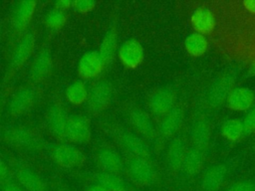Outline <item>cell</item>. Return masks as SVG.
I'll use <instances>...</instances> for the list:
<instances>
[{
    "instance_id": "52a82bcc",
    "label": "cell",
    "mask_w": 255,
    "mask_h": 191,
    "mask_svg": "<svg viewBox=\"0 0 255 191\" xmlns=\"http://www.w3.org/2000/svg\"><path fill=\"white\" fill-rule=\"evenodd\" d=\"M112 97V90L109 84L99 83L93 87L88 95L90 108L95 112H101L110 103Z\"/></svg>"
},
{
    "instance_id": "9a60e30c",
    "label": "cell",
    "mask_w": 255,
    "mask_h": 191,
    "mask_svg": "<svg viewBox=\"0 0 255 191\" xmlns=\"http://www.w3.org/2000/svg\"><path fill=\"white\" fill-rule=\"evenodd\" d=\"M35 44V39L32 34H26L18 43L12 57V67L18 69L23 66L29 59Z\"/></svg>"
},
{
    "instance_id": "cb8c5ba5",
    "label": "cell",
    "mask_w": 255,
    "mask_h": 191,
    "mask_svg": "<svg viewBox=\"0 0 255 191\" xmlns=\"http://www.w3.org/2000/svg\"><path fill=\"white\" fill-rule=\"evenodd\" d=\"M184 47L190 56L200 57L207 51L208 42L205 36L198 33H193L186 37L184 41Z\"/></svg>"
},
{
    "instance_id": "83f0119b",
    "label": "cell",
    "mask_w": 255,
    "mask_h": 191,
    "mask_svg": "<svg viewBox=\"0 0 255 191\" xmlns=\"http://www.w3.org/2000/svg\"><path fill=\"white\" fill-rule=\"evenodd\" d=\"M244 131L243 122L237 118H231L226 120L221 127V132L224 137L231 141H237Z\"/></svg>"
},
{
    "instance_id": "d4e9b609",
    "label": "cell",
    "mask_w": 255,
    "mask_h": 191,
    "mask_svg": "<svg viewBox=\"0 0 255 191\" xmlns=\"http://www.w3.org/2000/svg\"><path fill=\"white\" fill-rule=\"evenodd\" d=\"M96 179L98 184L109 191H127L128 189L127 183L120 177V175L102 172L97 175Z\"/></svg>"
},
{
    "instance_id": "7a4b0ae2",
    "label": "cell",
    "mask_w": 255,
    "mask_h": 191,
    "mask_svg": "<svg viewBox=\"0 0 255 191\" xmlns=\"http://www.w3.org/2000/svg\"><path fill=\"white\" fill-rule=\"evenodd\" d=\"M91 130L86 118L80 115L68 116L66 138L75 143H85L90 139Z\"/></svg>"
},
{
    "instance_id": "2e32d148",
    "label": "cell",
    "mask_w": 255,
    "mask_h": 191,
    "mask_svg": "<svg viewBox=\"0 0 255 191\" xmlns=\"http://www.w3.org/2000/svg\"><path fill=\"white\" fill-rule=\"evenodd\" d=\"M183 113L179 107H172L167 113L164 114L163 119L158 125L159 132L163 136L173 135L181 125Z\"/></svg>"
},
{
    "instance_id": "ac0fdd59",
    "label": "cell",
    "mask_w": 255,
    "mask_h": 191,
    "mask_svg": "<svg viewBox=\"0 0 255 191\" xmlns=\"http://www.w3.org/2000/svg\"><path fill=\"white\" fill-rule=\"evenodd\" d=\"M186 150L187 149L182 138L177 137L172 140L167 151L168 166L171 170L177 171L181 168Z\"/></svg>"
},
{
    "instance_id": "30bf717a",
    "label": "cell",
    "mask_w": 255,
    "mask_h": 191,
    "mask_svg": "<svg viewBox=\"0 0 255 191\" xmlns=\"http://www.w3.org/2000/svg\"><path fill=\"white\" fill-rule=\"evenodd\" d=\"M233 81L231 78L225 76L217 79L210 87L208 92V99L213 105H219L224 102L231 91Z\"/></svg>"
},
{
    "instance_id": "d6986e66",
    "label": "cell",
    "mask_w": 255,
    "mask_h": 191,
    "mask_svg": "<svg viewBox=\"0 0 255 191\" xmlns=\"http://www.w3.org/2000/svg\"><path fill=\"white\" fill-rule=\"evenodd\" d=\"M100 165L105 172L120 175L124 171V164L120 156L112 150L105 149L99 153L98 156Z\"/></svg>"
},
{
    "instance_id": "e575fe53",
    "label": "cell",
    "mask_w": 255,
    "mask_h": 191,
    "mask_svg": "<svg viewBox=\"0 0 255 191\" xmlns=\"http://www.w3.org/2000/svg\"><path fill=\"white\" fill-rule=\"evenodd\" d=\"M3 191H25V190L15 183H7L4 185Z\"/></svg>"
},
{
    "instance_id": "e0dca14e",
    "label": "cell",
    "mask_w": 255,
    "mask_h": 191,
    "mask_svg": "<svg viewBox=\"0 0 255 191\" xmlns=\"http://www.w3.org/2000/svg\"><path fill=\"white\" fill-rule=\"evenodd\" d=\"M203 163L204 159L201 149L193 146L186 150L181 168L187 175L193 176L201 170Z\"/></svg>"
},
{
    "instance_id": "4316f807",
    "label": "cell",
    "mask_w": 255,
    "mask_h": 191,
    "mask_svg": "<svg viewBox=\"0 0 255 191\" xmlns=\"http://www.w3.org/2000/svg\"><path fill=\"white\" fill-rule=\"evenodd\" d=\"M116 48H117V35L114 31H111L105 36L100 47L99 54L104 64H110L112 62L115 56Z\"/></svg>"
},
{
    "instance_id": "484cf974",
    "label": "cell",
    "mask_w": 255,
    "mask_h": 191,
    "mask_svg": "<svg viewBox=\"0 0 255 191\" xmlns=\"http://www.w3.org/2000/svg\"><path fill=\"white\" fill-rule=\"evenodd\" d=\"M131 123L137 132L145 136H150L154 132V128L149 116L140 109H136L131 112Z\"/></svg>"
},
{
    "instance_id": "1f68e13d",
    "label": "cell",
    "mask_w": 255,
    "mask_h": 191,
    "mask_svg": "<svg viewBox=\"0 0 255 191\" xmlns=\"http://www.w3.org/2000/svg\"><path fill=\"white\" fill-rule=\"evenodd\" d=\"M227 191H255V183L249 180L239 181L232 184Z\"/></svg>"
},
{
    "instance_id": "603a6c76",
    "label": "cell",
    "mask_w": 255,
    "mask_h": 191,
    "mask_svg": "<svg viewBox=\"0 0 255 191\" xmlns=\"http://www.w3.org/2000/svg\"><path fill=\"white\" fill-rule=\"evenodd\" d=\"M210 127L206 121L198 120L194 122V124L191 127L190 136L195 147L202 149L205 146H207L210 140Z\"/></svg>"
},
{
    "instance_id": "8d00e7d4",
    "label": "cell",
    "mask_w": 255,
    "mask_h": 191,
    "mask_svg": "<svg viewBox=\"0 0 255 191\" xmlns=\"http://www.w3.org/2000/svg\"><path fill=\"white\" fill-rule=\"evenodd\" d=\"M72 4H73L72 1H69V0H61V1H58V2L56 3V6L59 8V10H62V9H66V8L70 7Z\"/></svg>"
},
{
    "instance_id": "5bb4252c",
    "label": "cell",
    "mask_w": 255,
    "mask_h": 191,
    "mask_svg": "<svg viewBox=\"0 0 255 191\" xmlns=\"http://www.w3.org/2000/svg\"><path fill=\"white\" fill-rule=\"evenodd\" d=\"M173 95L167 90L157 91L152 95L149 100L150 110L155 115H164L173 105Z\"/></svg>"
},
{
    "instance_id": "74e56055",
    "label": "cell",
    "mask_w": 255,
    "mask_h": 191,
    "mask_svg": "<svg viewBox=\"0 0 255 191\" xmlns=\"http://www.w3.org/2000/svg\"><path fill=\"white\" fill-rule=\"evenodd\" d=\"M87 191H109L107 190L106 188H104L103 186H101L100 184L96 183V184H93V185H90L87 189Z\"/></svg>"
},
{
    "instance_id": "4dcf8cb0",
    "label": "cell",
    "mask_w": 255,
    "mask_h": 191,
    "mask_svg": "<svg viewBox=\"0 0 255 191\" xmlns=\"http://www.w3.org/2000/svg\"><path fill=\"white\" fill-rule=\"evenodd\" d=\"M72 6L78 12L86 13V12H89L92 9H94V7L96 6V2L93 0H78V1L73 2Z\"/></svg>"
},
{
    "instance_id": "ba28073f",
    "label": "cell",
    "mask_w": 255,
    "mask_h": 191,
    "mask_svg": "<svg viewBox=\"0 0 255 191\" xmlns=\"http://www.w3.org/2000/svg\"><path fill=\"white\" fill-rule=\"evenodd\" d=\"M193 29L201 35L210 34L215 27V18L211 10L206 7H199L196 9L190 19Z\"/></svg>"
},
{
    "instance_id": "d6a6232c",
    "label": "cell",
    "mask_w": 255,
    "mask_h": 191,
    "mask_svg": "<svg viewBox=\"0 0 255 191\" xmlns=\"http://www.w3.org/2000/svg\"><path fill=\"white\" fill-rule=\"evenodd\" d=\"M243 126H244V129L248 130L249 132L255 133V108L248 112V114L244 119Z\"/></svg>"
},
{
    "instance_id": "8fae6325",
    "label": "cell",
    "mask_w": 255,
    "mask_h": 191,
    "mask_svg": "<svg viewBox=\"0 0 255 191\" xmlns=\"http://www.w3.org/2000/svg\"><path fill=\"white\" fill-rule=\"evenodd\" d=\"M67 121L68 115L62 107L55 105L49 109L47 115V122L51 131L56 137L61 139L66 138Z\"/></svg>"
},
{
    "instance_id": "7402d4cb",
    "label": "cell",
    "mask_w": 255,
    "mask_h": 191,
    "mask_svg": "<svg viewBox=\"0 0 255 191\" xmlns=\"http://www.w3.org/2000/svg\"><path fill=\"white\" fill-rule=\"evenodd\" d=\"M35 6H36L35 1H23L17 6L14 19H13V24L15 29L22 30L27 26V24L32 18V15L35 10Z\"/></svg>"
},
{
    "instance_id": "277c9868",
    "label": "cell",
    "mask_w": 255,
    "mask_h": 191,
    "mask_svg": "<svg viewBox=\"0 0 255 191\" xmlns=\"http://www.w3.org/2000/svg\"><path fill=\"white\" fill-rule=\"evenodd\" d=\"M53 159L64 167L79 166L84 161L83 153L74 145L62 144L55 147L52 151Z\"/></svg>"
},
{
    "instance_id": "3957f363",
    "label": "cell",
    "mask_w": 255,
    "mask_h": 191,
    "mask_svg": "<svg viewBox=\"0 0 255 191\" xmlns=\"http://www.w3.org/2000/svg\"><path fill=\"white\" fill-rule=\"evenodd\" d=\"M119 58L124 66L134 69L143 60V48L135 40H128L119 48Z\"/></svg>"
},
{
    "instance_id": "5b68a950",
    "label": "cell",
    "mask_w": 255,
    "mask_h": 191,
    "mask_svg": "<svg viewBox=\"0 0 255 191\" xmlns=\"http://www.w3.org/2000/svg\"><path fill=\"white\" fill-rule=\"evenodd\" d=\"M104 62L97 51L86 53L79 62L78 72L83 79H92L97 77L104 68Z\"/></svg>"
},
{
    "instance_id": "ffe728a7",
    "label": "cell",
    "mask_w": 255,
    "mask_h": 191,
    "mask_svg": "<svg viewBox=\"0 0 255 191\" xmlns=\"http://www.w3.org/2000/svg\"><path fill=\"white\" fill-rule=\"evenodd\" d=\"M17 180L25 191H47V187L42 179L30 169L19 170Z\"/></svg>"
},
{
    "instance_id": "836d02e7",
    "label": "cell",
    "mask_w": 255,
    "mask_h": 191,
    "mask_svg": "<svg viewBox=\"0 0 255 191\" xmlns=\"http://www.w3.org/2000/svg\"><path fill=\"white\" fill-rule=\"evenodd\" d=\"M242 4L247 11L255 14V0H244Z\"/></svg>"
},
{
    "instance_id": "9c48e42d",
    "label": "cell",
    "mask_w": 255,
    "mask_h": 191,
    "mask_svg": "<svg viewBox=\"0 0 255 191\" xmlns=\"http://www.w3.org/2000/svg\"><path fill=\"white\" fill-rule=\"evenodd\" d=\"M254 93L247 88H236L229 94L226 102L227 106L233 110L243 111L249 109L254 103Z\"/></svg>"
},
{
    "instance_id": "4fadbf2b",
    "label": "cell",
    "mask_w": 255,
    "mask_h": 191,
    "mask_svg": "<svg viewBox=\"0 0 255 191\" xmlns=\"http://www.w3.org/2000/svg\"><path fill=\"white\" fill-rule=\"evenodd\" d=\"M226 167L223 164H216L209 168L204 174L201 187L204 191H217L221 187L225 175H226Z\"/></svg>"
},
{
    "instance_id": "7c38bea8",
    "label": "cell",
    "mask_w": 255,
    "mask_h": 191,
    "mask_svg": "<svg viewBox=\"0 0 255 191\" xmlns=\"http://www.w3.org/2000/svg\"><path fill=\"white\" fill-rule=\"evenodd\" d=\"M53 66L52 55L49 49H43L36 57L32 69L31 77L35 82L44 80L51 72Z\"/></svg>"
},
{
    "instance_id": "d590c367",
    "label": "cell",
    "mask_w": 255,
    "mask_h": 191,
    "mask_svg": "<svg viewBox=\"0 0 255 191\" xmlns=\"http://www.w3.org/2000/svg\"><path fill=\"white\" fill-rule=\"evenodd\" d=\"M8 168L6 164L0 159V180H4L8 177Z\"/></svg>"
},
{
    "instance_id": "f546056e",
    "label": "cell",
    "mask_w": 255,
    "mask_h": 191,
    "mask_svg": "<svg viewBox=\"0 0 255 191\" xmlns=\"http://www.w3.org/2000/svg\"><path fill=\"white\" fill-rule=\"evenodd\" d=\"M66 22V14L59 9H55L51 11L46 18V24L50 29L58 30L60 29Z\"/></svg>"
},
{
    "instance_id": "8992f818",
    "label": "cell",
    "mask_w": 255,
    "mask_h": 191,
    "mask_svg": "<svg viewBox=\"0 0 255 191\" xmlns=\"http://www.w3.org/2000/svg\"><path fill=\"white\" fill-rule=\"evenodd\" d=\"M37 97L36 90L32 87L19 91L10 101V111L13 115H21L26 113L34 104Z\"/></svg>"
},
{
    "instance_id": "6da1fadb",
    "label": "cell",
    "mask_w": 255,
    "mask_h": 191,
    "mask_svg": "<svg viewBox=\"0 0 255 191\" xmlns=\"http://www.w3.org/2000/svg\"><path fill=\"white\" fill-rule=\"evenodd\" d=\"M127 169L130 179L138 185L150 184L155 177L153 167L147 159L130 157L128 161Z\"/></svg>"
},
{
    "instance_id": "44dd1931",
    "label": "cell",
    "mask_w": 255,
    "mask_h": 191,
    "mask_svg": "<svg viewBox=\"0 0 255 191\" xmlns=\"http://www.w3.org/2000/svg\"><path fill=\"white\" fill-rule=\"evenodd\" d=\"M122 142H123L124 147L130 154L131 157L147 159L148 148L139 137H137L133 134L127 133V134H124Z\"/></svg>"
},
{
    "instance_id": "f1b7e54d",
    "label": "cell",
    "mask_w": 255,
    "mask_h": 191,
    "mask_svg": "<svg viewBox=\"0 0 255 191\" xmlns=\"http://www.w3.org/2000/svg\"><path fill=\"white\" fill-rule=\"evenodd\" d=\"M66 96L72 103L81 104L88 98V92L82 82H75L67 88Z\"/></svg>"
}]
</instances>
